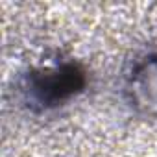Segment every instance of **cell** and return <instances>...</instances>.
I'll return each instance as SVG.
<instances>
[{
	"instance_id": "cell-1",
	"label": "cell",
	"mask_w": 157,
	"mask_h": 157,
	"mask_svg": "<svg viewBox=\"0 0 157 157\" xmlns=\"http://www.w3.org/2000/svg\"><path fill=\"white\" fill-rule=\"evenodd\" d=\"M89 83L87 70L74 59L56 61L44 67H33L21 78V96L33 113L54 111L76 96Z\"/></svg>"
},
{
	"instance_id": "cell-2",
	"label": "cell",
	"mask_w": 157,
	"mask_h": 157,
	"mask_svg": "<svg viewBox=\"0 0 157 157\" xmlns=\"http://www.w3.org/2000/svg\"><path fill=\"white\" fill-rule=\"evenodd\" d=\"M124 94L137 115L157 118V52H150L131 65L126 76Z\"/></svg>"
}]
</instances>
